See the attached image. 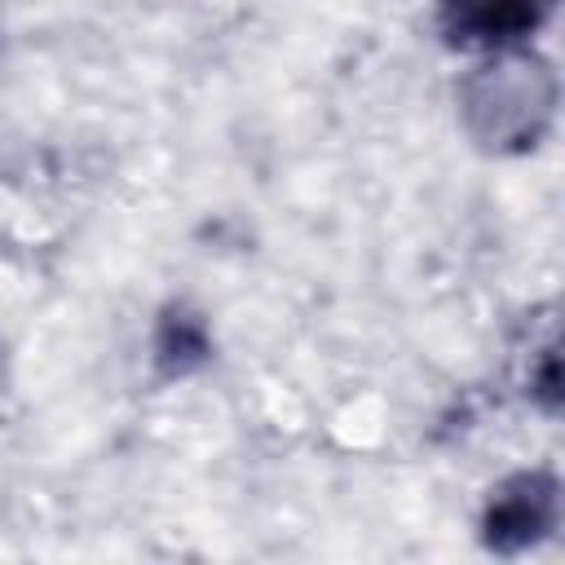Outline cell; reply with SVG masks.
Listing matches in <instances>:
<instances>
[{
  "label": "cell",
  "mask_w": 565,
  "mask_h": 565,
  "mask_svg": "<svg viewBox=\"0 0 565 565\" xmlns=\"http://www.w3.org/2000/svg\"><path fill=\"white\" fill-rule=\"evenodd\" d=\"M556 97V71L543 57L525 49H499L463 75L459 119L481 150L525 154L547 137Z\"/></svg>",
  "instance_id": "1"
},
{
  "label": "cell",
  "mask_w": 565,
  "mask_h": 565,
  "mask_svg": "<svg viewBox=\"0 0 565 565\" xmlns=\"http://www.w3.org/2000/svg\"><path fill=\"white\" fill-rule=\"evenodd\" d=\"M561 521V481L547 468H521L503 477L481 508V543L494 556H521L552 539Z\"/></svg>",
  "instance_id": "2"
},
{
  "label": "cell",
  "mask_w": 565,
  "mask_h": 565,
  "mask_svg": "<svg viewBox=\"0 0 565 565\" xmlns=\"http://www.w3.org/2000/svg\"><path fill=\"white\" fill-rule=\"evenodd\" d=\"M556 0H437V18L459 49H521L552 18Z\"/></svg>",
  "instance_id": "3"
},
{
  "label": "cell",
  "mask_w": 565,
  "mask_h": 565,
  "mask_svg": "<svg viewBox=\"0 0 565 565\" xmlns=\"http://www.w3.org/2000/svg\"><path fill=\"white\" fill-rule=\"evenodd\" d=\"M150 358L163 380H185L212 358V331L190 305H168L150 335Z\"/></svg>",
  "instance_id": "4"
}]
</instances>
